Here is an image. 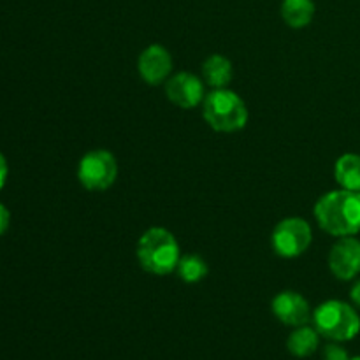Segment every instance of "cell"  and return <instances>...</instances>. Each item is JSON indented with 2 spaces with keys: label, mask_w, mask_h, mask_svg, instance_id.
<instances>
[{
  "label": "cell",
  "mask_w": 360,
  "mask_h": 360,
  "mask_svg": "<svg viewBox=\"0 0 360 360\" xmlns=\"http://www.w3.org/2000/svg\"><path fill=\"white\" fill-rule=\"evenodd\" d=\"M118 176V164L115 155L108 150H91L77 165V179L90 192H104Z\"/></svg>",
  "instance_id": "cell-5"
},
{
  "label": "cell",
  "mask_w": 360,
  "mask_h": 360,
  "mask_svg": "<svg viewBox=\"0 0 360 360\" xmlns=\"http://www.w3.org/2000/svg\"><path fill=\"white\" fill-rule=\"evenodd\" d=\"M323 359L326 360H350V357H348V352L345 350L341 345H338L336 341L330 345H327L326 350H323Z\"/></svg>",
  "instance_id": "cell-16"
},
{
  "label": "cell",
  "mask_w": 360,
  "mask_h": 360,
  "mask_svg": "<svg viewBox=\"0 0 360 360\" xmlns=\"http://www.w3.org/2000/svg\"><path fill=\"white\" fill-rule=\"evenodd\" d=\"M6 178H7V164H6V158H4L2 153H0V188H2L4 183H6Z\"/></svg>",
  "instance_id": "cell-19"
},
{
  "label": "cell",
  "mask_w": 360,
  "mask_h": 360,
  "mask_svg": "<svg viewBox=\"0 0 360 360\" xmlns=\"http://www.w3.org/2000/svg\"><path fill=\"white\" fill-rule=\"evenodd\" d=\"M320 229L334 238L357 236L360 232V197L350 190H333L315 204Z\"/></svg>",
  "instance_id": "cell-1"
},
{
  "label": "cell",
  "mask_w": 360,
  "mask_h": 360,
  "mask_svg": "<svg viewBox=\"0 0 360 360\" xmlns=\"http://www.w3.org/2000/svg\"><path fill=\"white\" fill-rule=\"evenodd\" d=\"M313 239L311 227L304 218L290 217L274 227L271 245L276 255L283 259H297L309 248Z\"/></svg>",
  "instance_id": "cell-6"
},
{
  "label": "cell",
  "mask_w": 360,
  "mask_h": 360,
  "mask_svg": "<svg viewBox=\"0 0 360 360\" xmlns=\"http://www.w3.org/2000/svg\"><path fill=\"white\" fill-rule=\"evenodd\" d=\"M334 176L343 190L360 192V155L345 153L334 165Z\"/></svg>",
  "instance_id": "cell-12"
},
{
  "label": "cell",
  "mask_w": 360,
  "mask_h": 360,
  "mask_svg": "<svg viewBox=\"0 0 360 360\" xmlns=\"http://www.w3.org/2000/svg\"><path fill=\"white\" fill-rule=\"evenodd\" d=\"M271 308H273L274 316L285 326L301 327L306 326L311 319L309 302L306 301L304 295L294 290H285L274 295Z\"/></svg>",
  "instance_id": "cell-9"
},
{
  "label": "cell",
  "mask_w": 360,
  "mask_h": 360,
  "mask_svg": "<svg viewBox=\"0 0 360 360\" xmlns=\"http://www.w3.org/2000/svg\"><path fill=\"white\" fill-rule=\"evenodd\" d=\"M329 269L338 280L352 281L360 274V241L355 236L340 238L329 253Z\"/></svg>",
  "instance_id": "cell-7"
},
{
  "label": "cell",
  "mask_w": 360,
  "mask_h": 360,
  "mask_svg": "<svg viewBox=\"0 0 360 360\" xmlns=\"http://www.w3.org/2000/svg\"><path fill=\"white\" fill-rule=\"evenodd\" d=\"M139 76L148 84H160L167 79L172 70L171 53L160 44H151L144 49L137 60Z\"/></svg>",
  "instance_id": "cell-10"
},
{
  "label": "cell",
  "mask_w": 360,
  "mask_h": 360,
  "mask_svg": "<svg viewBox=\"0 0 360 360\" xmlns=\"http://www.w3.org/2000/svg\"><path fill=\"white\" fill-rule=\"evenodd\" d=\"M9 211L6 210L4 204H0V236H2L4 232L7 231V227H9Z\"/></svg>",
  "instance_id": "cell-17"
},
{
  "label": "cell",
  "mask_w": 360,
  "mask_h": 360,
  "mask_svg": "<svg viewBox=\"0 0 360 360\" xmlns=\"http://www.w3.org/2000/svg\"><path fill=\"white\" fill-rule=\"evenodd\" d=\"M176 273L181 278L185 283H199L210 273V267H207L206 260L199 255H193V253H188V255H183L179 259L178 267H176Z\"/></svg>",
  "instance_id": "cell-15"
},
{
  "label": "cell",
  "mask_w": 360,
  "mask_h": 360,
  "mask_svg": "<svg viewBox=\"0 0 360 360\" xmlns=\"http://www.w3.org/2000/svg\"><path fill=\"white\" fill-rule=\"evenodd\" d=\"M350 360H360V355H357V357H352Z\"/></svg>",
  "instance_id": "cell-20"
},
{
  "label": "cell",
  "mask_w": 360,
  "mask_h": 360,
  "mask_svg": "<svg viewBox=\"0 0 360 360\" xmlns=\"http://www.w3.org/2000/svg\"><path fill=\"white\" fill-rule=\"evenodd\" d=\"M202 115L207 125L217 132H238L248 123L245 101L227 88L213 90L204 97Z\"/></svg>",
  "instance_id": "cell-3"
},
{
  "label": "cell",
  "mask_w": 360,
  "mask_h": 360,
  "mask_svg": "<svg viewBox=\"0 0 360 360\" xmlns=\"http://www.w3.org/2000/svg\"><path fill=\"white\" fill-rule=\"evenodd\" d=\"M319 343H320L319 330L308 326H301V327H295L294 333L288 336L287 348L294 357L304 359V357H309V355H313L316 350H319Z\"/></svg>",
  "instance_id": "cell-13"
},
{
  "label": "cell",
  "mask_w": 360,
  "mask_h": 360,
  "mask_svg": "<svg viewBox=\"0 0 360 360\" xmlns=\"http://www.w3.org/2000/svg\"><path fill=\"white\" fill-rule=\"evenodd\" d=\"M202 76L204 81H206L213 90L227 88L229 83L232 81V76H234V69H232L231 60L225 58L224 55H211L210 58L204 60Z\"/></svg>",
  "instance_id": "cell-11"
},
{
  "label": "cell",
  "mask_w": 360,
  "mask_h": 360,
  "mask_svg": "<svg viewBox=\"0 0 360 360\" xmlns=\"http://www.w3.org/2000/svg\"><path fill=\"white\" fill-rule=\"evenodd\" d=\"M357 193H359V197H360V192H357Z\"/></svg>",
  "instance_id": "cell-21"
},
{
  "label": "cell",
  "mask_w": 360,
  "mask_h": 360,
  "mask_svg": "<svg viewBox=\"0 0 360 360\" xmlns=\"http://www.w3.org/2000/svg\"><path fill=\"white\" fill-rule=\"evenodd\" d=\"M313 322L320 336L336 343L350 341L360 333V315L355 306L343 301H326L313 311Z\"/></svg>",
  "instance_id": "cell-4"
},
{
  "label": "cell",
  "mask_w": 360,
  "mask_h": 360,
  "mask_svg": "<svg viewBox=\"0 0 360 360\" xmlns=\"http://www.w3.org/2000/svg\"><path fill=\"white\" fill-rule=\"evenodd\" d=\"M165 95L174 105L181 109H193L206 97L204 83L190 72H179L167 79Z\"/></svg>",
  "instance_id": "cell-8"
},
{
  "label": "cell",
  "mask_w": 360,
  "mask_h": 360,
  "mask_svg": "<svg viewBox=\"0 0 360 360\" xmlns=\"http://www.w3.org/2000/svg\"><path fill=\"white\" fill-rule=\"evenodd\" d=\"M281 16L290 28L308 27L315 16V2L313 0H283Z\"/></svg>",
  "instance_id": "cell-14"
},
{
  "label": "cell",
  "mask_w": 360,
  "mask_h": 360,
  "mask_svg": "<svg viewBox=\"0 0 360 360\" xmlns=\"http://www.w3.org/2000/svg\"><path fill=\"white\" fill-rule=\"evenodd\" d=\"M350 299H352V304H354L357 309H360V280L355 281L354 287H352Z\"/></svg>",
  "instance_id": "cell-18"
},
{
  "label": "cell",
  "mask_w": 360,
  "mask_h": 360,
  "mask_svg": "<svg viewBox=\"0 0 360 360\" xmlns=\"http://www.w3.org/2000/svg\"><path fill=\"white\" fill-rule=\"evenodd\" d=\"M181 252L174 234L167 229L151 227L137 243V260L144 271L165 276L178 267Z\"/></svg>",
  "instance_id": "cell-2"
}]
</instances>
